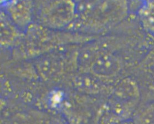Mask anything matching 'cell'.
Segmentation results:
<instances>
[{
  "mask_svg": "<svg viewBox=\"0 0 154 124\" xmlns=\"http://www.w3.org/2000/svg\"><path fill=\"white\" fill-rule=\"evenodd\" d=\"M129 15L127 0H91L77 6L76 17L68 30L97 37L119 27Z\"/></svg>",
  "mask_w": 154,
  "mask_h": 124,
  "instance_id": "obj_1",
  "label": "cell"
},
{
  "mask_svg": "<svg viewBox=\"0 0 154 124\" xmlns=\"http://www.w3.org/2000/svg\"><path fill=\"white\" fill-rule=\"evenodd\" d=\"M77 8L71 0H56L39 10L37 23L53 30H68L75 18Z\"/></svg>",
  "mask_w": 154,
  "mask_h": 124,
  "instance_id": "obj_2",
  "label": "cell"
},
{
  "mask_svg": "<svg viewBox=\"0 0 154 124\" xmlns=\"http://www.w3.org/2000/svg\"><path fill=\"white\" fill-rule=\"evenodd\" d=\"M4 12L25 32L33 23V8L31 0H10L5 3Z\"/></svg>",
  "mask_w": 154,
  "mask_h": 124,
  "instance_id": "obj_3",
  "label": "cell"
},
{
  "mask_svg": "<svg viewBox=\"0 0 154 124\" xmlns=\"http://www.w3.org/2000/svg\"><path fill=\"white\" fill-rule=\"evenodd\" d=\"M25 32L17 27L4 11L1 14V42L4 47L14 46L21 43Z\"/></svg>",
  "mask_w": 154,
  "mask_h": 124,
  "instance_id": "obj_4",
  "label": "cell"
},
{
  "mask_svg": "<svg viewBox=\"0 0 154 124\" xmlns=\"http://www.w3.org/2000/svg\"><path fill=\"white\" fill-rule=\"evenodd\" d=\"M37 62L36 67L39 74L46 79H50L59 75L63 70V61L52 55L41 58Z\"/></svg>",
  "mask_w": 154,
  "mask_h": 124,
  "instance_id": "obj_5",
  "label": "cell"
}]
</instances>
